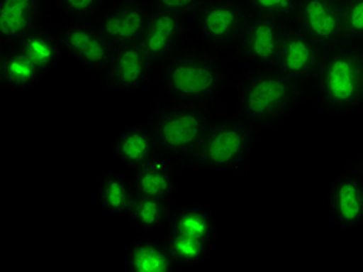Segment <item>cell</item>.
Masks as SVG:
<instances>
[{
	"label": "cell",
	"mask_w": 363,
	"mask_h": 272,
	"mask_svg": "<svg viewBox=\"0 0 363 272\" xmlns=\"http://www.w3.org/2000/svg\"><path fill=\"white\" fill-rule=\"evenodd\" d=\"M227 64L216 55L186 45L157 69L155 81L167 100L222 106L227 89L236 85Z\"/></svg>",
	"instance_id": "6da1fadb"
},
{
	"label": "cell",
	"mask_w": 363,
	"mask_h": 272,
	"mask_svg": "<svg viewBox=\"0 0 363 272\" xmlns=\"http://www.w3.org/2000/svg\"><path fill=\"white\" fill-rule=\"evenodd\" d=\"M306 102L331 117L363 112V48L348 43L325 48Z\"/></svg>",
	"instance_id": "7a4b0ae2"
},
{
	"label": "cell",
	"mask_w": 363,
	"mask_h": 272,
	"mask_svg": "<svg viewBox=\"0 0 363 272\" xmlns=\"http://www.w3.org/2000/svg\"><path fill=\"white\" fill-rule=\"evenodd\" d=\"M235 86L236 115L259 134L283 123L306 102V86L275 67L244 70Z\"/></svg>",
	"instance_id": "3957f363"
},
{
	"label": "cell",
	"mask_w": 363,
	"mask_h": 272,
	"mask_svg": "<svg viewBox=\"0 0 363 272\" xmlns=\"http://www.w3.org/2000/svg\"><path fill=\"white\" fill-rule=\"evenodd\" d=\"M224 106L186 104L155 98L151 103L150 119L159 145L160 156L176 165V168L189 170L202 140Z\"/></svg>",
	"instance_id": "277c9868"
},
{
	"label": "cell",
	"mask_w": 363,
	"mask_h": 272,
	"mask_svg": "<svg viewBox=\"0 0 363 272\" xmlns=\"http://www.w3.org/2000/svg\"><path fill=\"white\" fill-rule=\"evenodd\" d=\"M259 136L257 129L247 125L236 114L230 115L222 108L205 134L189 170L244 175Z\"/></svg>",
	"instance_id": "5b68a950"
},
{
	"label": "cell",
	"mask_w": 363,
	"mask_h": 272,
	"mask_svg": "<svg viewBox=\"0 0 363 272\" xmlns=\"http://www.w3.org/2000/svg\"><path fill=\"white\" fill-rule=\"evenodd\" d=\"M242 0H205L189 18V44L230 61L238 55L247 18Z\"/></svg>",
	"instance_id": "8992f818"
},
{
	"label": "cell",
	"mask_w": 363,
	"mask_h": 272,
	"mask_svg": "<svg viewBox=\"0 0 363 272\" xmlns=\"http://www.w3.org/2000/svg\"><path fill=\"white\" fill-rule=\"evenodd\" d=\"M284 27L286 23L269 16L247 13L236 55L244 64V70L274 67Z\"/></svg>",
	"instance_id": "52a82bcc"
},
{
	"label": "cell",
	"mask_w": 363,
	"mask_h": 272,
	"mask_svg": "<svg viewBox=\"0 0 363 272\" xmlns=\"http://www.w3.org/2000/svg\"><path fill=\"white\" fill-rule=\"evenodd\" d=\"M155 65L140 44L113 47L100 85L109 92H145L155 81Z\"/></svg>",
	"instance_id": "ba28073f"
},
{
	"label": "cell",
	"mask_w": 363,
	"mask_h": 272,
	"mask_svg": "<svg viewBox=\"0 0 363 272\" xmlns=\"http://www.w3.org/2000/svg\"><path fill=\"white\" fill-rule=\"evenodd\" d=\"M323 52L325 48L295 22L286 23L274 67L308 87L318 70Z\"/></svg>",
	"instance_id": "9c48e42d"
},
{
	"label": "cell",
	"mask_w": 363,
	"mask_h": 272,
	"mask_svg": "<svg viewBox=\"0 0 363 272\" xmlns=\"http://www.w3.org/2000/svg\"><path fill=\"white\" fill-rule=\"evenodd\" d=\"M138 44L159 69L189 44V19L177 13L151 10Z\"/></svg>",
	"instance_id": "30bf717a"
},
{
	"label": "cell",
	"mask_w": 363,
	"mask_h": 272,
	"mask_svg": "<svg viewBox=\"0 0 363 272\" xmlns=\"http://www.w3.org/2000/svg\"><path fill=\"white\" fill-rule=\"evenodd\" d=\"M335 229L352 232L363 224V175L357 161L346 163L326 196Z\"/></svg>",
	"instance_id": "8fae6325"
},
{
	"label": "cell",
	"mask_w": 363,
	"mask_h": 272,
	"mask_svg": "<svg viewBox=\"0 0 363 272\" xmlns=\"http://www.w3.org/2000/svg\"><path fill=\"white\" fill-rule=\"evenodd\" d=\"M150 14L147 0H111L94 26L113 47L138 44Z\"/></svg>",
	"instance_id": "7c38bea8"
},
{
	"label": "cell",
	"mask_w": 363,
	"mask_h": 272,
	"mask_svg": "<svg viewBox=\"0 0 363 272\" xmlns=\"http://www.w3.org/2000/svg\"><path fill=\"white\" fill-rule=\"evenodd\" d=\"M57 31L64 43L65 53L100 80L113 55V45L109 40L95 26H87V23L64 21Z\"/></svg>",
	"instance_id": "4fadbf2b"
},
{
	"label": "cell",
	"mask_w": 363,
	"mask_h": 272,
	"mask_svg": "<svg viewBox=\"0 0 363 272\" xmlns=\"http://www.w3.org/2000/svg\"><path fill=\"white\" fill-rule=\"evenodd\" d=\"M295 23L323 48L342 44L343 0H298Z\"/></svg>",
	"instance_id": "5bb4252c"
},
{
	"label": "cell",
	"mask_w": 363,
	"mask_h": 272,
	"mask_svg": "<svg viewBox=\"0 0 363 272\" xmlns=\"http://www.w3.org/2000/svg\"><path fill=\"white\" fill-rule=\"evenodd\" d=\"M53 0H0V47L16 45L47 26Z\"/></svg>",
	"instance_id": "9a60e30c"
},
{
	"label": "cell",
	"mask_w": 363,
	"mask_h": 272,
	"mask_svg": "<svg viewBox=\"0 0 363 272\" xmlns=\"http://www.w3.org/2000/svg\"><path fill=\"white\" fill-rule=\"evenodd\" d=\"M112 151L128 175L160 156L150 119L121 129L112 140Z\"/></svg>",
	"instance_id": "2e32d148"
},
{
	"label": "cell",
	"mask_w": 363,
	"mask_h": 272,
	"mask_svg": "<svg viewBox=\"0 0 363 272\" xmlns=\"http://www.w3.org/2000/svg\"><path fill=\"white\" fill-rule=\"evenodd\" d=\"M176 165L163 156H157L143 167L129 173L135 193L140 196L168 197L174 200L179 192Z\"/></svg>",
	"instance_id": "e0dca14e"
},
{
	"label": "cell",
	"mask_w": 363,
	"mask_h": 272,
	"mask_svg": "<svg viewBox=\"0 0 363 272\" xmlns=\"http://www.w3.org/2000/svg\"><path fill=\"white\" fill-rule=\"evenodd\" d=\"M177 269L163 238L157 235L143 234L129 244L125 255V271L128 272H172Z\"/></svg>",
	"instance_id": "ac0fdd59"
},
{
	"label": "cell",
	"mask_w": 363,
	"mask_h": 272,
	"mask_svg": "<svg viewBox=\"0 0 363 272\" xmlns=\"http://www.w3.org/2000/svg\"><path fill=\"white\" fill-rule=\"evenodd\" d=\"M45 75L18 45L0 47V89H33Z\"/></svg>",
	"instance_id": "d6986e66"
},
{
	"label": "cell",
	"mask_w": 363,
	"mask_h": 272,
	"mask_svg": "<svg viewBox=\"0 0 363 272\" xmlns=\"http://www.w3.org/2000/svg\"><path fill=\"white\" fill-rule=\"evenodd\" d=\"M16 45L38 65V69L45 77L53 72L67 55L60 31L48 26L30 33Z\"/></svg>",
	"instance_id": "ffe728a7"
},
{
	"label": "cell",
	"mask_w": 363,
	"mask_h": 272,
	"mask_svg": "<svg viewBox=\"0 0 363 272\" xmlns=\"http://www.w3.org/2000/svg\"><path fill=\"white\" fill-rule=\"evenodd\" d=\"M176 204V200H168V197L137 195L128 218L145 235L160 236L168 232Z\"/></svg>",
	"instance_id": "44dd1931"
},
{
	"label": "cell",
	"mask_w": 363,
	"mask_h": 272,
	"mask_svg": "<svg viewBox=\"0 0 363 272\" xmlns=\"http://www.w3.org/2000/svg\"><path fill=\"white\" fill-rule=\"evenodd\" d=\"M172 232L214 244L218 238V222L213 213L199 204H176L169 229Z\"/></svg>",
	"instance_id": "7402d4cb"
},
{
	"label": "cell",
	"mask_w": 363,
	"mask_h": 272,
	"mask_svg": "<svg viewBox=\"0 0 363 272\" xmlns=\"http://www.w3.org/2000/svg\"><path fill=\"white\" fill-rule=\"evenodd\" d=\"M137 197L134 184L129 175H118L113 171H106L100 187H98V204L101 210L109 215L128 217L132 202Z\"/></svg>",
	"instance_id": "603a6c76"
},
{
	"label": "cell",
	"mask_w": 363,
	"mask_h": 272,
	"mask_svg": "<svg viewBox=\"0 0 363 272\" xmlns=\"http://www.w3.org/2000/svg\"><path fill=\"white\" fill-rule=\"evenodd\" d=\"M160 236L163 238V241L167 244L171 257L174 259L179 269L203 265L210 259L213 251L211 243L199 240V238L194 236L172 232V230H168V232H164Z\"/></svg>",
	"instance_id": "cb8c5ba5"
},
{
	"label": "cell",
	"mask_w": 363,
	"mask_h": 272,
	"mask_svg": "<svg viewBox=\"0 0 363 272\" xmlns=\"http://www.w3.org/2000/svg\"><path fill=\"white\" fill-rule=\"evenodd\" d=\"M65 22L94 26L111 0H53Z\"/></svg>",
	"instance_id": "d4e9b609"
},
{
	"label": "cell",
	"mask_w": 363,
	"mask_h": 272,
	"mask_svg": "<svg viewBox=\"0 0 363 272\" xmlns=\"http://www.w3.org/2000/svg\"><path fill=\"white\" fill-rule=\"evenodd\" d=\"M247 10L269 16L283 23H292L296 18L298 0H242Z\"/></svg>",
	"instance_id": "484cf974"
},
{
	"label": "cell",
	"mask_w": 363,
	"mask_h": 272,
	"mask_svg": "<svg viewBox=\"0 0 363 272\" xmlns=\"http://www.w3.org/2000/svg\"><path fill=\"white\" fill-rule=\"evenodd\" d=\"M343 38L363 48V0H343Z\"/></svg>",
	"instance_id": "4316f807"
},
{
	"label": "cell",
	"mask_w": 363,
	"mask_h": 272,
	"mask_svg": "<svg viewBox=\"0 0 363 272\" xmlns=\"http://www.w3.org/2000/svg\"><path fill=\"white\" fill-rule=\"evenodd\" d=\"M151 10L177 13L189 19L205 4V0H147Z\"/></svg>",
	"instance_id": "83f0119b"
},
{
	"label": "cell",
	"mask_w": 363,
	"mask_h": 272,
	"mask_svg": "<svg viewBox=\"0 0 363 272\" xmlns=\"http://www.w3.org/2000/svg\"><path fill=\"white\" fill-rule=\"evenodd\" d=\"M357 165H359V168H360V171H362V175H363V156L360 159H357Z\"/></svg>",
	"instance_id": "f1b7e54d"
},
{
	"label": "cell",
	"mask_w": 363,
	"mask_h": 272,
	"mask_svg": "<svg viewBox=\"0 0 363 272\" xmlns=\"http://www.w3.org/2000/svg\"><path fill=\"white\" fill-rule=\"evenodd\" d=\"M360 271H363V251H362V257H360Z\"/></svg>",
	"instance_id": "f546056e"
}]
</instances>
